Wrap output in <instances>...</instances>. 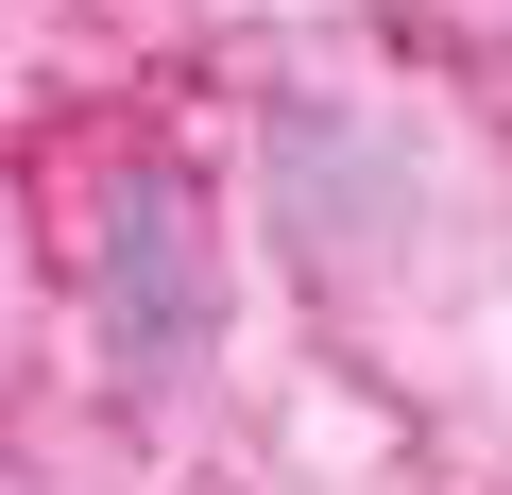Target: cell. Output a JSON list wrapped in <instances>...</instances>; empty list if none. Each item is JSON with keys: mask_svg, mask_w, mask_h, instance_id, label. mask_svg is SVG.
Segmentation results:
<instances>
[]
</instances>
